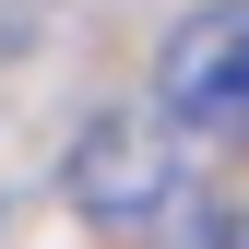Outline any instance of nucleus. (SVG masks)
<instances>
[{
	"label": "nucleus",
	"instance_id": "nucleus-1",
	"mask_svg": "<svg viewBox=\"0 0 249 249\" xmlns=\"http://www.w3.org/2000/svg\"><path fill=\"white\" fill-rule=\"evenodd\" d=\"M154 95H166V119L202 131V142H237V131H249V0H213V12L178 24Z\"/></svg>",
	"mask_w": 249,
	"mask_h": 249
},
{
	"label": "nucleus",
	"instance_id": "nucleus-2",
	"mask_svg": "<svg viewBox=\"0 0 249 249\" xmlns=\"http://www.w3.org/2000/svg\"><path fill=\"white\" fill-rule=\"evenodd\" d=\"M166 190H178V154L154 142L142 119L83 131V154H71V202L95 213V226H154V213H166Z\"/></svg>",
	"mask_w": 249,
	"mask_h": 249
}]
</instances>
